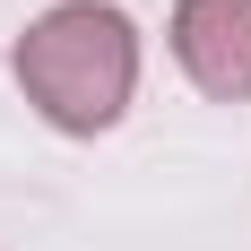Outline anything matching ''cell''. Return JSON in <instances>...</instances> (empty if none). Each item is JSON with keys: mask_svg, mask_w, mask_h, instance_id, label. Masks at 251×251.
I'll return each instance as SVG.
<instances>
[{"mask_svg": "<svg viewBox=\"0 0 251 251\" xmlns=\"http://www.w3.org/2000/svg\"><path fill=\"white\" fill-rule=\"evenodd\" d=\"M174 52L217 104H243L251 96V0H182Z\"/></svg>", "mask_w": 251, "mask_h": 251, "instance_id": "cell-2", "label": "cell"}, {"mask_svg": "<svg viewBox=\"0 0 251 251\" xmlns=\"http://www.w3.org/2000/svg\"><path fill=\"white\" fill-rule=\"evenodd\" d=\"M130 78H139V35L113 0H61L18 35V87L52 130L122 122Z\"/></svg>", "mask_w": 251, "mask_h": 251, "instance_id": "cell-1", "label": "cell"}]
</instances>
